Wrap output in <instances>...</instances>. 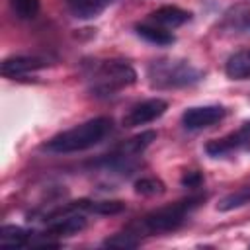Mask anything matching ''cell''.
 I'll use <instances>...</instances> for the list:
<instances>
[{"instance_id": "5bb4252c", "label": "cell", "mask_w": 250, "mask_h": 250, "mask_svg": "<svg viewBox=\"0 0 250 250\" xmlns=\"http://www.w3.org/2000/svg\"><path fill=\"white\" fill-rule=\"evenodd\" d=\"M33 234L31 230H25L16 225H4L0 229V246L16 248V246H33Z\"/></svg>"}, {"instance_id": "7c38bea8", "label": "cell", "mask_w": 250, "mask_h": 250, "mask_svg": "<svg viewBox=\"0 0 250 250\" xmlns=\"http://www.w3.org/2000/svg\"><path fill=\"white\" fill-rule=\"evenodd\" d=\"M135 31L146 43H152V45H158V47H168V45H172L176 41L172 31H168L166 27H160V25H156L152 21H145V23L135 25Z\"/></svg>"}, {"instance_id": "30bf717a", "label": "cell", "mask_w": 250, "mask_h": 250, "mask_svg": "<svg viewBox=\"0 0 250 250\" xmlns=\"http://www.w3.org/2000/svg\"><path fill=\"white\" fill-rule=\"evenodd\" d=\"M47 66V62L39 57H27V55H14L2 61L0 64V72L6 78H16V76H23L29 72H35L39 68Z\"/></svg>"}, {"instance_id": "ffe728a7", "label": "cell", "mask_w": 250, "mask_h": 250, "mask_svg": "<svg viewBox=\"0 0 250 250\" xmlns=\"http://www.w3.org/2000/svg\"><path fill=\"white\" fill-rule=\"evenodd\" d=\"M123 209H125V203L123 201L105 199V201H92L88 213H96V215H119Z\"/></svg>"}, {"instance_id": "52a82bcc", "label": "cell", "mask_w": 250, "mask_h": 250, "mask_svg": "<svg viewBox=\"0 0 250 250\" xmlns=\"http://www.w3.org/2000/svg\"><path fill=\"white\" fill-rule=\"evenodd\" d=\"M166 109H168V102L162 100V98H148L145 102H139V104H135L123 115V127L131 129V127L152 123L154 119H158L160 115H164Z\"/></svg>"}, {"instance_id": "6da1fadb", "label": "cell", "mask_w": 250, "mask_h": 250, "mask_svg": "<svg viewBox=\"0 0 250 250\" xmlns=\"http://www.w3.org/2000/svg\"><path fill=\"white\" fill-rule=\"evenodd\" d=\"M203 199H205V195L203 193H197V195H189V197H184L180 201L168 203L164 207H158V209L146 213L137 223H131L127 229L135 236H139V238L150 236V234L172 232V230L180 229L186 223V219L189 217V213L195 211L203 203Z\"/></svg>"}, {"instance_id": "ba28073f", "label": "cell", "mask_w": 250, "mask_h": 250, "mask_svg": "<svg viewBox=\"0 0 250 250\" xmlns=\"http://www.w3.org/2000/svg\"><path fill=\"white\" fill-rule=\"evenodd\" d=\"M225 107L223 105H197V107H188L182 113V125L188 131H199L207 129L215 123H219L225 117Z\"/></svg>"}, {"instance_id": "7a4b0ae2", "label": "cell", "mask_w": 250, "mask_h": 250, "mask_svg": "<svg viewBox=\"0 0 250 250\" xmlns=\"http://www.w3.org/2000/svg\"><path fill=\"white\" fill-rule=\"evenodd\" d=\"M111 129H113V121L109 117H94L72 129L57 133L43 145V148L53 154H70V152L88 150L98 143H102L111 133Z\"/></svg>"}, {"instance_id": "7402d4cb", "label": "cell", "mask_w": 250, "mask_h": 250, "mask_svg": "<svg viewBox=\"0 0 250 250\" xmlns=\"http://www.w3.org/2000/svg\"><path fill=\"white\" fill-rule=\"evenodd\" d=\"M104 2H105V4H109V2H113V0H104Z\"/></svg>"}, {"instance_id": "9c48e42d", "label": "cell", "mask_w": 250, "mask_h": 250, "mask_svg": "<svg viewBox=\"0 0 250 250\" xmlns=\"http://www.w3.org/2000/svg\"><path fill=\"white\" fill-rule=\"evenodd\" d=\"M88 225L86 217L78 211V213H68L62 217H57L53 221H49V227L45 229V232H41L39 236L43 238H62V236H72L78 234L80 230H84Z\"/></svg>"}, {"instance_id": "44dd1931", "label": "cell", "mask_w": 250, "mask_h": 250, "mask_svg": "<svg viewBox=\"0 0 250 250\" xmlns=\"http://www.w3.org/2000/svg\"><path fill=\"white\" fill-rule=\"evenodd\" d=\"M180 184H182L184 188L197 189V188H201V184H203V174H201L199 170H189V172H186V174L180 178Z\"/></svg>"}, {"instance_id": "277c9868", "label": "cell", "mask_w": 250, "mask_h": 250, "mask_svg": "<svg viewBox=\"0 0 250 250\" xmlns=\"http://www.w3.org/2000/svg\"><path fill=\"white\" fill-rule=\"evenodd\" d=\"M146 76L152 88L172 90L199 82L203 78V72L195 68L191 62L182 59H158L148 64Z\"/></svg>"}, {"instance_id": "9a60e30c", "label": "cell", "mask_w": 250, "mask_h": 250, "mask_svg": "<svg viewBox=\"0 0 250 250\" xmlns=\"http://www.w3.org/2000/svg\"><path fill=\"white\" fill-rule=\"evenodd\" d=\"M68 12L78 20H92L104 12L107 6L104 0H64Z\"/></svg>"}, {"instance_id": "8992f818", "label": "cell", "mask_w": 250, "mask_h": 250, "mask_svg": "<svg viewBox=\"0 0 250 250\" xmlns=\"http://www.w3.org/2000/svg\"><path fill=\"white\" fill-rule=\"evenodd\" d=\"M242 148H250V121L242 123L236 131H232L221 139H213L205 145V152L213 158L227 156V154H232Z\"/></svg>"}, {"instance_id": "2e32d148", "label": "cell", "mask_w": 250, "mask_h": 250, "mask_svg": "<svg viewBox=\"0 0 250 250\" xmlns=\"http://www.w3.org/2000/svg\"><path fill=\"white\" fill-rule=\"evenodd\" d=\"M248 203H250V186L227 193V195L217 203V209H219V211H232V209H238V207L248 205Z\"/></svg>"}, {"instance_id": "8fae6325", "label": "cell", "mask_w": 250, "mask_h": 250, "mask_svg": "<svg viewBox=\"0 0 250 250\" xmlns=\"http://www.w3.org/2000/svg\"><path fill=\"white\" fill-rule=\"evenodd\" d=\"M189 16H191L189 12H186L178 6H160L148 14V21H152L160 27H166V29H174V27L184 25L189 20Z\"/></svg>"}, {"instance_id": "5b68a950", "label": "cell", "mask_w": 250, "mask_h": 250, "mask_svg": "<svg viewBox=\"0 0 250 250\" xmlns=\"http://www.w3.org/2000/svg\"><path fill=\"white\" fill-rule=\"evenodd\" d=\"M152 141H156V131H143V133L123 141L121 145H117L98 164L104 166L105 170H127L129 166H133V160L137 156H141Z\"/></svg>"}, {"instance_id": "ac0fdd59", "label": "cell", "mask_w": 250, "mask_h": 250, "mask_svg": "<svg viewBox=\"0 0 250 250\" xmlns=\"http://www.w3.org/2000/svg\"><path fill=\"white\" fill-rule=\"evenodd\" d=\"M135 191L145 197H154V195H162L166 191V186L162 180L148 176V178H141L135 182Z\"/></svg>"}, {"instance_id": "3957f363", "label": "cell", "mask_w": 250, "mask_h": 250, "mask_svg": "<svg viewBox=\"0 0 250 250\" xmlns=\"http://www.w3.org/2000/svg\"><path fill=\"white\" fill-rule=\"evenodd\" d=\"M137 82V70L125 61H102L88 74V90L96 98L115 96L119 90Z\"/></svg>"}, {"instance_id": "d6986e66", "label": "cell", "mask_w": 250, "mask_h": 250, "mask_svg": "<svg viewBox=\"0 0 250 250\" xmlns=\"http://www.w3.org/2000/svg\"><path fill=\"white\" fill-rule=\"evenodd\" d=\"M18 20H33L39 12V0H8Z\"/></svg>"}, {"instance_id": "4fadbf2b", "label": "cell", "mask_w": 250, "mask_h": 250, "mask_svg": "<svg viewBox=\"0 0 250 250\" xmlns=\"http://www.w3.org/2000/svg\"><path fill=\"white\" fill-rule=\"evenodd\" d=\"M225 72L232 80H248L250 78V49L232 53L225 62Z\"/></svg>"}, {"instance_id": "e0dca14e", "label": "cell", "mask_w": 250, "mask_h": 250, "mask_svg": "<svg viewBox=\"0 0 250 250\" xmlns=\"http://www.w3.org/2000/svg\"><path fill=\"white\" fill-rule=\"evenodd\" d=\"M141 244V238L135 236L129 229H125L123 232H117L113 236H107L104 240V246H109V248H119V250H127V248H137Z\"/></svg>"}]
</instances>
